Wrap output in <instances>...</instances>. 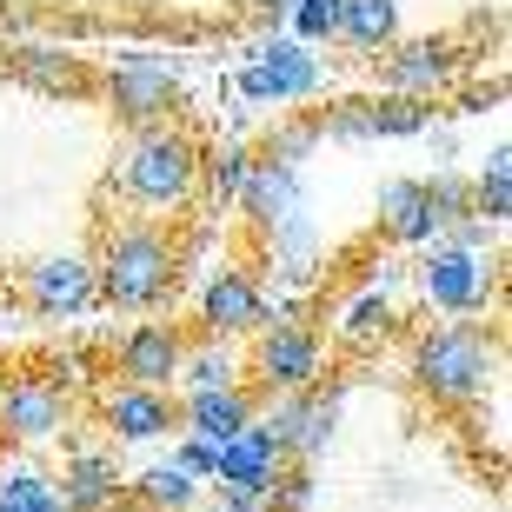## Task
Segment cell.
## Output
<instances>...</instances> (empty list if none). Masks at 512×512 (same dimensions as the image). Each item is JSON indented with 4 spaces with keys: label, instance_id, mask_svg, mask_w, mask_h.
<instances>
[{
    "label": "cell",
    "instance_id": "1",
    "mask_svg": "<svg viewBox=\"0 0 512 512\" xmlns=\"http://www.w3.org/2000/svg\"><path fill=\"white\" fill-rule=\"evenodd\" d=\"M193 240L167 220H133L120 213L114 227H100L94 247V300L114 306V313H160L180 293V273H187Z\"/></svg>",
    "mask_w": 512,
    "mask_h": 512
},
{
    "label": "cell",
    "instance_id": "2",
    "mask_svg": "<svg viewBox=\"0 0 512 512\" xmlns=\"http://www.w3.org/2000/svg\"><path fill=\"white\" fill-rule=\"evenodd\" d=\"M200 160H207V147H200L180 120L127 133L120 167H114V200L133 220H167L173 227V220L200 200Z\"/></svg>",
    "mask_w": 512,
    "mask_h": 512
},
{
    "label": "cell",
    "instance_id": "3",
    "mask_svg": "<svg viewBox=\"0 0 512 512\" xmlns=\"http://www.w3.org/2000/svg\"><path fill=\"white\" fill-rule=\"evenodd\" d=\"M499 333L479 320H439L426 333H413V353H406V380L419 399H433L446 413H466L499 386Z\"/></svg>",
    "mask_w": 512,
    "mask_h": 512
},
{
    "label": "cell",
    "instance_id": "4",
    "mask_svg": "<svg viewBox=\"0 0 512 512\" xmlns=\"http://www.w3.org/2000/svg\"><path fill=\"white\" fill-rule=\"evenodd\" d=\"M413 286H419V306L439 313V320H479L499 300V253H459L446 240H433L413 260Z\"/></svg>",
    "mask_w": 512,
    "mask_h": 512
},
{
    "label": "cell",
    "instance_id": "5",
    "mask_svg": "<svg viewBox=\"0 0 512 512\" xmlns=\"http://www.w3.org/2000/svg\"><path fill=\"white\" fill-rule=\"evenodd\" d=\"M253 373V393L273 399V393H306V386L326 380V333L313 320H266L260 333H253L247 360H240Z\"/></svg>",
    "mask_w": 512,
    "mask_h": 512
},
{
    "label": "cell",
    "instance_id": "6",
    "mask_svg": "<svg viewBox=\"0 0 512 512\" xmlns=\"http://www.w3.org/2000/svg\"><path fill=\"white\" fill-rule=\"evenodd\" d=\"M94 94L107 100V114L127 133L160 127V120H173V107H180V67H173L167 54H120L114 67L94 80Z\"/></svg>",
    "mask_w": 512,
    "mask_h": 512
},
{
    "label": "cell",
    "instance_id": "7",
    "mask_svg": "<svg viewBox=\"0 0 512 512\" xmlns=\"http://www.w3.org/2000/svg\"><path fill=\"white\" fill-rule=\"evenodd\" d=\"M193 320L207 340H253L266 320H273V300H266V280L260 266L247 260H220L200 286V306H193Z\"/></svg>",
    "mask_w": 512,
    "mask_h": 512
},
{
    "label": "cell",
    "instance_id": "8",
    "mask_svg": "<svg viewBox=\"0 0 512 512\" xmlns=\"http://www.w3.org/2000/svg\"><path fill=\"white\" fill-rule=\"evenodd\" d=\"M459 67H466V54H459L453 34H399L380 54V87L406 100H439L453 94Z\"/></svg>",
    "mask_w": 512,
    "mask_h": 512
},
{
    "label": "cell",
    "instance_id": "9",
    "mask_svg": "<svg viewBox=\"0 0 512 512\" xmlns=\"http://www.w3.org/2000/svg\"><path fill=\"white\" fill-rule=\"evenodd\" d=\"M260 426L280 439V453L293 466H313V459L333 446V426H340V386H306V393H273L260 399Z\"/></svg>",
    "mask_w": 512,
    "mask_h": 512
},
{
    "label": "cell",
    "instance_id": "10",
    "mask_svg": "<svg viewBox=\"0 0 512 512\" xmlns=\"http://www.w3.org/2000/svg\"><path fill=\"white\" fill-rule=\"evenodd\" d=\"M320 94V54L300 47V40H260L240 67V100L247 107H293V100Z\"/></svg>",
    "mask_w": 512,
    "mask_h": 512
},
{
    "label": "cell",
    "instance_id": "11",
    "mask_svg": "<svg viewBox=\"0 0 512 512\" xmlns=\"http://www.w3.org/2000/svg\"><path fill=\"white\" fill-rule=\"evenodd\" d=\"M67 426H74V393L54 373H14V380H0V439L47 446Z\"/></svg>",
    "mask_w": 512,
    "mask_h": 512
},
{
    "label": "cell",
    "instance_id": "12",
    "mask_svg": "<svg viewBox=\"0 0 512 512\" xmlns=\"http://www.w3.org/2000/svg\"><path fill=\"white\" fill-rule=\"evenodd\" d=\"M433 100H406V94H353L333 100L320 114V140H413V133L433 127Z\"/></svg>",
    "mask_w": 512,
    "mask_h": 512
},
{
    "label": "cell",
    "instance_id": "13",
    "mask_svg": "<svg viewBox=\"0 0 512 512\" xmlns=\"http://www.w3.org/2000/svg\"><path fill=\"white\" fill-rule=\"evenodd\" d=\"M20 300L40 320H80L94 313V266L87 253H40L34 266H20Z\"/></svg>",
    "mask_w": 512,
    "mask_h": 512
},
{
    "label": "cell",
    "instance_id": "14",
    "mask_svg": "<svg viewBox=\"0 0 512 512\" xmlns=\"http://www.w3.org/2000/svg\"><path fill=\"white\" fill-rule=\"evenodd\" d=\"M180 360H187V326H180V320H140V326H127V333H120V346H114L120 386H153V393H173Z\"/></svg>",
    "mask_w": 512,
    "mask_h": 512
},
{
    "label": "cell",
    "instance_id": "15",
    "mask_svg": "<svg viewBox=\"0 0 512 512\" xmlns=\"http://www.w3.org/2000/svg\"><path fill=\"white\" fill-rule=\"evenodd\" d=\"M0 74L14 80V87H34V94H54V100H87L94 80H100L87 67V54L54 47V40H20V47H7L0 54Z\"/></svg>",
    "mask_w": 512,
    "mask_h": 512
},
{
    "label": "cell",
    "instance_id": "16",
    "mask_svg": "<svg viewBox=\"0 0 512 512\" xmlns=\"http://www.w3.org/2000/svg\"><path fill=\"white\" fill-rule=\"evenodd\" d=\"M293 459L280 453V439L266 433L260 419H253L247 433H233L220 453H213V493H240V499H273L280 473Z\"/></svg>",
    "mask_w": 512,
    "mask_h": 512
},
{
    "label": "cell",
    "instance_id": "17",
    "mask_svg": "<svg viewBox=\"0 0 512 512\" xmlns=\"http://www.w3.org/2000/svg\"><path fill=\"white\" fill-rule=\"evenodd\" d=\"M100 426L114 446H153V439L180 433V413H173V393H153V386H114L100 399Z\"/></svg>",
    "mask_w": 512,
    "mask_h": 512
},
{
    "label": "cell",
    "instance_id": "18",
    "mask_svg": "<svg viewBox=\"0 0 512 512\" xmlns=\"http://www.w3.org/2000/svg\"><path fill=\"white\" fill-rule=\"evenodd\" d=\"M173 413H180V433L207 439V446H227L233 433H247L253 419H260V393H253L247 380L240 386H213V393H180Z\"/></svg>",
    "mask_w": 512,
    "mask_h": 512
},
{
    "label": "cell",
    "instance_id": "19",
    "mask_svg": "<svg viewBox=\"0 0 512 512\" xmlns=\"http://www.w3.org/2000/svg\"><path fill=\"white\" fill-rule=\"evenodd\" d=\"M120 459L114 446H74V453L60 459L54 473V493H60V512H107L120 499Z\"/></svg>",
    "mask_w": 512,
    "mask_h": 512
},
{
    "label": "cell",
    "instance_id": "20",
    "mask_svg": "<svg viewBox=\"0 0 512 512\" xmlns=\"http://www.w3.org/2000/svg\"><path fill=\"white\" fill-rule=\"evenodd\" d=\"M380 233L393 247L419 253L439 240V220H433V200H426V173H399L380 187Z\"/></svg>",
    "mask_w": 512,
    "mask_h": 512
},
{
    "label": "cell",
    "instance_id": "21",
    "mask_svg": "<svg viewBox=\"0 0 512 512\" xmlns=\"http://www.w3.org/2000/svg\"><path fill=\"white\" fill-rule=\"evenodd\" d=\"M233 207L247 213V227L266 240L280 220H293V213H300V173H293V167H273V160H253V167H247V187H240V200H233Z\"/></svg>",
    "mask_w": 512,
    "mask_h": 512
},
{
    "label": "cell",
    "instance_id": "22",
    "mask_svg": "<svg viewBox=\"0 0 512 512\" xmlns=\"http://www.w3.org/2000/svg\"><path fill=\"white\" fill-rule=\"evenodd\" d=\"M320 266H326V247H320V233H313V220H306V207L266 233V273H273V286H313Z\"/></svg>",
    "mask_w": 512,
    "mask_h": 512
},
{
    "label": "cell",
    "instance_id": "23",
    "mask_svg": "<svg viewBox=\"0 0 512 512\" xmlns=\"http://www.w3.org/2000/svg\"><path fill=\"white\" fill-rule=\"evenodd\" d=\"M393 333H399V306H393V293H386L380 280L360 286V293H346L340 313H333V340L353 346V353H373V346L393 340Z\"/></svg>",
    "mask_w": 512,
    "mask_h": 512
},
{
    "label": "cell",
    "instance_id": "24",
    "mask_svg": "<svg viewBox=\"0 0 512 512\" xmlns=\"http://www.w3.org/2000/svg\"><path fill=\"white\" fill-rule=\"evenodd\" d=\"M247 366L233 353V340H187V360H180V393H213V386H240Z\"/></svg>",
    "mask_w": 512,
    "mask_h": 512
},
{
    "label": "cell",
    "instance_id": "25",
    "mask_svg": "<svg viewBox=\"0 0 512 512\" xmlns=\"http://www.w3.org/2000/svg\"><path fill=\"white\" fill-rule=\"evenodd\" d=\"M340 40L360 54H386L399 40V0H340Z\"/></svg>",
    "mask_w": 512,
    "mask_h": 512
},
{
    "label": "cell",
    "instance_id": "26",
    "mask_svg": "<svg viewBox=\"0 0 512 512\" xmlns=\"http://www.w3.org/2000/svg\"><path fill=\"white\" fill-rule=\"evenodd\" d=\"M466 193H473V213L486 220V227H506L512 220V147L506 140L479 160V173L466 180Z\"/></svg>",
    "mask_w": 512,
    "mask_h": 512
},
{
    "label": "cell",
    "instance_id": "27",
    "mask_svg": "<svg viewBox=\"0 0 512 512\" xmlns=\"http://www.w3.org/2000/svg\"><path fill=\"white\" fill-rule=\"evenodd\" d=\"M320 147V114H300V120H280V127L266 133L260 147H247L253 160H273V167H306V153Z\"/></svg>",
    "mask_w": 512,
    "mask_h": 512
},
{
    "label": "cell",
    "instance_id": "28",
    "mask_svg": "<svg viewBox=\"0 0 512 512\" xmlns=\"http://www.w3.org/2000/svg\"><path fill=\"white\" fill-rule=\"evenodd\" d=\"M0 512H60L54 473H40V466H7V473H0Z\"/></svg>",
    "mask_w": 512,
    "mask_h": 512
},
{
    "label": "cell",
    "instance_id": "29",
    "mask_svg": "<svg viewBox=\"0 0 512 512\" xmlns=\"http://www.w3.org/2000/svg\"><path fill=\"white\" fill-rule=\"evenodd\" d=\"M247 167H253V153L247 147H220L200 160V193H207L213 207H233L240 200V187H247Z\"/></svg>",
    "mask_w": 512,
    "mask_h": 512
},
{
    "label": "cell",
    "instance_id": "30",
    "mask_svg": "<svg viewBox=\"0 0 512 512\" xmlns=\"http://www.w3.org/2000/svg\"><path fill=\"white\" fill-rule=\"evenodd\" d=\"M133 486H140V499H147L153 512H187L193 499H200V486H193V479L180 473L173 459H160V466H147V473L133 479Z\"/></svg>",
    "mask_w": 512,
    "mask_h": 512
},
{
    "label": "cell",
    "instance_id": "31",
    "mask_svg": "<svg viewBox=\"0 0 512 512\" xmlns=\"http://www.w3.org/2000/svg\"><path fill=\"white\" fill-rule=\"evenodd\" d=\"M286 20H293V34H286V40H300V47L340 40V0H293Z\"/></svg>",
    "mask_w": 512,
    "mask_h": 512
},
{
    "label": "cell",
    "instance_id": "32",
    "mask_svg": "<svg viewBox=\"0 0 512 512\" xmlns=\"http://www.w3.org/2000/svg\"><path fill=\"white\" fill-rule=\"evenodd\" d=\"M213 453L220 446H207V439H193V433H173V466L200 486V479H213Z\"/></svg>",
    "mask_w": 512,
    "mask_h": 512
},
{
    "label": "cell",
    "instance_id": "33",
    "mask_svg": "<svg viewBox=\"0 0 512 512\" xmlns=\"http://www.w3.org/2000/svg\"><path fill=\"white\" fill-rule=\"evenodd\" d=\"M286 7H293V0H247L253 20H286Z\"/></svg>",
    "mask_w": 512,
    "mask_h": 512
}]
</instances>
